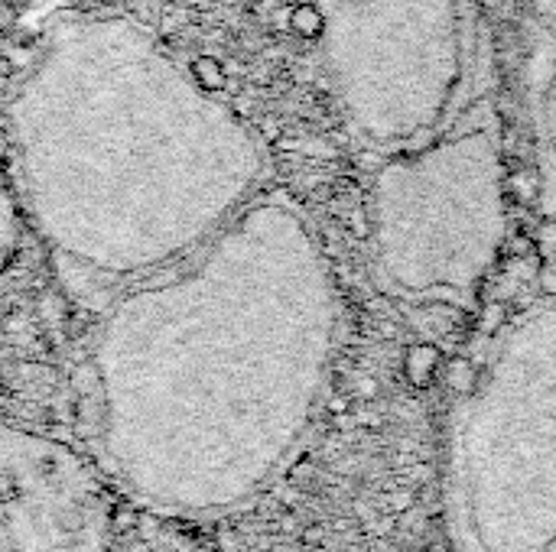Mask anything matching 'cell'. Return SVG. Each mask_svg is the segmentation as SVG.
Returning a JSON list of instances; mask_svg holds the SVG:
<instances>
[{
	"instance_id": "2",
	"label": "cell",
	"mask_w": 556,
	"mask_h": 552,
	"mask_svg": "<svg viewBox=\"0 0 556 552\" xmlns=\"http://www.w3.org/2000/svg\"><path fill=\"white\" fill-rule=\"evenodd\" d=\"M293 30L303 33V36H319L322 30V13L313 4H303L293 10Z\"/></svg>"
},
{
	"instance_id": "1",
	"label": "cell",
	"mask_w": 556,
	"mask_h": 552,
	"mask_svg": "<svg viewBox=\"0 0 556 552\" xmlns=\"http://www.w3.org/2000/svg\"><path fill=\"white\" fill-rule=\"evenodd\" d=\"M189 72H192V78H196L202 88H209V91H218L225 85V72H222V65H218L215 59H196L189 65Z\"/></svg>"
}]
</instances>
